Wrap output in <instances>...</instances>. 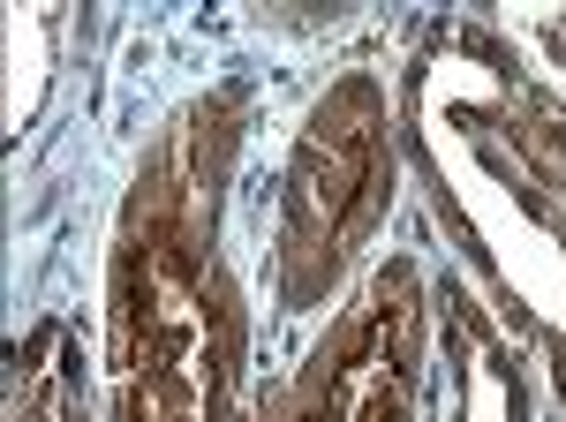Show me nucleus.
<instances>
[{"label":"nucleus","mask_w":566,"mask_h":422,"mask_svg":"<svg viewBox=\"0 0 566 422\" xmlns=\"http://www.w3.org/2000/svg\"><path fill=\"white\" fill-rule=\"evenodd\" d=\"M8 422H91L84 362H76L69 325H39V333L23 339L15 378H8Z\"/></svg>","instance_id":"obj_6"},{"label":"nucleus","mask_w":566,"mask_h":422,"mask_svg":"<svg viewBox=\"0 0 566 422\" xmlns=\"http://www.w3.org/2000/svg\"><path fill=\"white\" fill-rule=\"evenodd\" d=\"M438 325H446V378H453L446 422H528L536 415L522 347L506 339V325L469 287H446L438 295Z\"/></svg>","instance_id":"obj_5"},{"label":"nucleus","mask_w":566,"mask_h":422,"mask_svg":"<svg viewBox=\"0 0 566 422\" xmlns=\"http://www.w3.org/2000/svg\"><path fill=\"white\" fill-rule=\"evenodd\" d=\"M242 355H250L242 287L227 272H212V370H205V415L197 422H258V400L242 384Z\"/></svg>","instance_id":"obj_7"},{"label":"nucleus","mask_w":566,"mask_h":422,"mask_svg":"<svg viewBox=\"0 0 566 422\" xmlns=\"http://www.w3.org/2000/svg\"><path fill=\"white\" fill-rule=\"evenodd\" d=\"M423 392V279L392 256L310 362L258 400V422H416Z\"/></svg>","instance_id":"obj_4"},{"label":"nucleus","mask_w":566,"mask_h":422,"mask_svg":"<svg viewBox=\"0 0 566 422\" xmlns=\"http://www.w3.org/2000/svg\"><path fill=\"white\" fill-rule=\"evenodd\" d=\"M386 204H392L386 84L370 68H348L340 84L310 106L303 136H295V159H287L280 256H272L280 309H317V302L333 295V279L370 250Z\"/></svg>","instance_id":"obj_3"},{"label":"nucleus","mask_w":566,"mask_h":422,"mask_svg":"<svg viewBox=\"0 0 566 422\" xmlns=\"http://www.w3.org/2000/svg\"><path fill=\"white\" fill-rule=\"evenodd\" d=\"M400 122L438 219L566 384V106L499 39L453 23L423 39Z\"/></svg>","instance_id":"obj_1"},{"label":"nucleus","mask_w":566,"mask_h":422,"mask_svg":"<svg viewBox=\"0 0 566 422\" xmlns=\"http://www.w3.org/2000/svg\"><path fill=\"white\" fill-rule=\"evenodd\" d=\"M234 151V98L189 106L114 226L106 264V384L114 422H197L212 370V211Z\"/></svg>","instance_id":"obj_2"}]
</instances>
